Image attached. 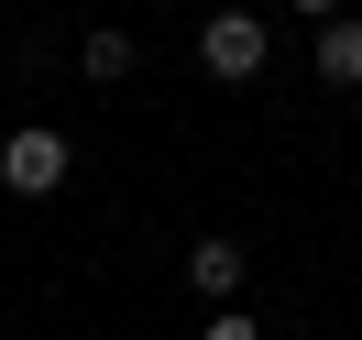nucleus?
I'll return each mask as SVG.
<instances>
[{
    "label": "nucleus",
    "mask_w": 362,
    "mask_h": 340,
    "mask_svg": "<svg viewBox=\"0 0 362 340\" xmlns=\"http://www.w3.org/2000/svg\"><path fill=\"white\" fill-rule=\"evenodd\" d=\"M318 88H362V23H318Z\"/></svg>",
    "instance_id": "20e7f679"
},
{
    "label": "nucleus",
    "mask_w": 362,
    "mask_h": 340,
    "mask_svg": "<svg viewBox=\"0 0 362 340\" xmlns=\"http://www.w3.org/2000/svg\"><path fill=\"white\" fill-rule=\"evenodd\" d=\"M264 55H274V33L252 23V11H209V23H198V66L220 77V88H242V77H264Z\"/></svg>",
    "instance_id": "f257e3e1"
},
{
    "label": "nucleus",
    "mask_w": 362,
    "mask_h": 340,
    "mask_svg": "<svg viewBox=\"0 0 362 340\" xmlns=\"http://www.w3.org/2000/svg\"><path fill=\"white\" fill-rule=\"evenodd\" d=\"M77 66H88V77H99V88H121V77H132V66H143V55H132V33H121V23H99V33H88V45H77Z\"/></svg>",
    "instance_id": "39448f33"
},
{
    "label": "nucleus",
    "mask_w": 362,
    "mask_h": 340,
    "mask_svg": "<svg viewBox=\"0 0 362 340\" xmlns=\"http://www.w3.org/2000/svg\"><path fill=\"white\" fill-rule=\"evenodd\" d=\"M187 286H198L209 307H230V286H242V242H220V230H209V242L187 252Z\"/></svg>",
    "instance_id": "7ed1b4c3"
},
{
    "label": "nucleus",
    "mask_w": 362,
    "mask_h": 340,
    "mask_svg": "<svg viewBox=\"0 0 362 340\" xmlns=\"http://www.w3.org/2000/svg\"><path fill=\"white\" fill-rule=\"evenodd\" d=\"M296 11H318V23H329V11H340V0H296Z\"/></svg>",
    "instance_id": "0eeeda50"
},
{
    "label": "nucleus",
    "mask_w": 362,
    "mask_h": 340,
    "mask_svg": "<svg viewBox=\"0 0 362 340\" xmlns=\"http://www.w3.org/2000/svg\"><path fill=\"white\" fill-rule=\"evenodd\" d=\"M198 340H264V329H252V318H242V307H220V318H209V329H198Z\"/></svg>",
    "instance_id": "423d86ee"
},
{
    "label": "nucleus",
    "mask_w": 362,
    "mask_h": 340,
    "mask_svg": "<svg viewBox=\"0 0 362 340\" xmlns=\"http://www.w3.org/2000/svg\"><path fill=\"white\" fill-rule=\"evenodd\" d=\"M66 132H45V121H23V132L0 143V187H11V198H55V187H66Z\"/></svg>",
    "instance_id": "f03ea898"
}]
</instances>
